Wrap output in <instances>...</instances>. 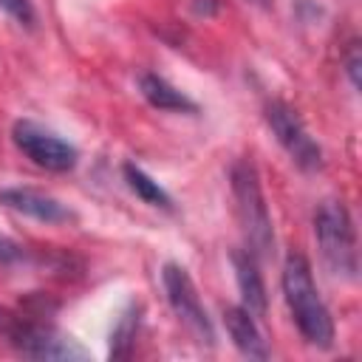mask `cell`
Instances as JSON below:
<instances>
[{"label":"cell","instance_id":"ba28073f","mask_svg":"<svg viewBox=\"0 0 362 362\" xmlns=\"http://www.w3.org/2000/svg\"><path fill=\"white\" fill-rule=\"evenodd\" d=\"M0 204L20 212V215H28L34 221H42V223H65L74 218V212L57 201L54 195H45L40 189H31V187H8V189H0Z\"/></svg>","mask_w":362,"mask_h":362},{"label":"cell","instance_id":"7a4b0ae2","mask_svg":"<svg viewBox=\"0 0 362 362\" xmlns=\"http://www.w3.org/2000/svg\"><path fill=\"white\" fill-rule=\"evenodd\" d=\"M229 181H232V195H235V206H238V218H240L249 252L255 257H269L274 252V229H272L269 206H266L255 164L249 158H238L229 170Z\"/></svg>","mask_w":362,"mask_h":362},{"label":"cell","instance_id":"4fadbf2b","mask_svg":"<svg viewBox=\"0 0 362 362\" xmlns=\"http://www.w3.org/2000/svg\"><path fill=\"white\" fill-rule=\"evenodd\" d=\"M136 328H139V305H130L119 317V322H116V328L110 334V356L113 359L130 356V348H133V339H136Z\"/></svg>","mask_w":362,"mask_h":362},{"label":"cell","instance_id":"8fae6325","mask_svg":"<svg viewBox=\"0 0 362 362\" xmlns=\"http://www.w3.org/2000/svg\"><path fill=\"white\" fill-rule=\"evenodd\" d=\"M139 90L141 96L158 107V110H173V113H198V105L184 93L178 90L175 85H170L164 76L158 74H141L139 76Z\"/></svg>","mask_w":362,"mask_h":362},{"label":"cell","instance_id":"8992f818","mask_svg":"<svg viewBox=\"0 0 362 362\" xmlns=\"http://www.w3.org/2000/svg\"><path fill=\"white\" fill-rule=\"evenodd\" d=\"M266 122H269L272 133L277 136V141L283 144V150L291 156V161L300 170H320L322 167V150L308 136V130H305V124L294 107H288L280 99H272V102H266Z\"/></svg>","mask_w":362,"mask_h":362},{"label":"cell","instance_id":"30bf717a","mask_svg":"<svg viewBox=\"0 0 362 362\" xmlns=\"http://www.w3.org/2000/svg\"><path fill=\"white\" fill-rule=\"evenodd\" d=\"M223 325L235 342V348L249 356V359H269V348H266V339L255 322V317L243 308V305H229L223 311Z\"/></svg>","mask_w":362,"mask_h":362},{"label":"cell","instance_id":"6da1fadb","mask_svg":"<svg viewBox=\"0 0 362 362\" xmlns=\"http://www.w3.org/2000/svg\"><path fill=\"white\" fill-rule=\"evenodd\" d=\"M283 297L286 305L297 322V331L303 334V339L314 348L328 351L334 345V317L328 311V305L322 303L317 286H314V274H311V263L305 260V255L291 252L283 263Z\"/></svg>","mask_w":362,"mask_h":362},{"label":"cell","instance_id":"3957f363","mask_svg":"<svg viewBox=\"0 0 362 362\" xmlns=\"http://www.w3.org/2000/svg\"><path fill=\"white\" fill-rule=\"evenodd\" d=\"M314 238L320 243V255L325 266L339 274L354 280L356 277V232L354 221L345 209L342 201H322L314 209Z\"/></svg>","mask_w":362,"mask_h":362},{"label":"cell","instance_id":"ac0fdd59","mask_svg":"<svg viewBox=\"0 0 362 362\" xmlns=\"http://www.w3.org/2000/svg\"><path fill=\"white\" fill-rule=\"evenodd\" d=\"M17 322V317L8 311V308H0V331H11Z\"/></svg>","mask_w":362,"mask_h":362},{"label":"cell","instance_id":"9a60e30c","mask_svg":"<svg viewBox=\"0 0 362 362\" xmlns=\"http://www.w3.org/2000/svg\"><path fill=\"white\" fill-rule=\"evenodd\" d=\"M359 68H362V57H359V45L354 42L348 48V57H345V71H348L354 88H359Z\"/></svg>","mask_w":362,"mask_h":362},{"label":"cell","instance_id":"5bb4252c","mask_svg":"<svg viewBox=\"0 0 362 362\" xmlns=\"http://www.w3.org/2000/svg\"><path fill=\"white\" fill-rule=\"evenodd\" d=\"M0 8L11 20H17L20 25H25V28H34V23H37V11H34L31 0H0Z\"/></svg>","mask_w":362,"mask_h":362},{"label":"cell","instance_id":"2e32d148","mask_svg":"<svg viewBox=\"0 0 362 362\" xmlns=\"http://www.w3.org/2000/svg\"><path fill=\"white\" fill-rule=\"evenodd\" d=\"M20 257H23V246L14 243L11 238L0 235V263H14V260H20Z\"/></svg>","mask_w":362,"mask_h":362},{"label":"cell","instance_id":"5b68a950","mask_svg":"<svg viewBox=\"0 0 362 362\" xmlns=\"http://www.w3.org/2000/svg\"><path fill=\"white\" fill-rule=\"evenodd\" d=\"M161 283L167 291V300L173 305V311L178 314V320L198 337V342L204 345H215V328L206 317V308L198 297V288L189 277V272L178 263H164L161 269Z\"/></svg>","mask_w":362,"mask_h":362},{"label":"cell","instance_id":"52a82bcc","mask_svg":"<svg viewBox=\"0 0 362 362\" xmlns=\"http://www.w3.org/2000/svg\"><path fill=\"white\" fill-rule=\"evenodd\" d=\"M14 348L23 356L31 359H88L90 354L71 337L59 334L51 325H37V322H14V328L8 331Z\"/></svg>","mask_w":362,"mask_h":362},{"label":"cell","instance_id":"7c38bea8","mask_svg":"<svg viewBox=\"0 0 362 362\" xmlns=\"http://www.w3.org/2000/svg\"><path fill=\"white\" fill-rule=\"evenodd\" d=\"M122 173H124L127 187H130L144 204H150V206H161V209H173V198H170V192H167L156 178H150L141 167H136V164H124Z\"/></svg>","mask_w":362,"mask_h":362},{"label":"cell","instance_id":"277c9868","mask_svg":"<svg viewBox=\"0 0 362 362\" xmlns=\"http://www.w3.org/2000/svg\"><path fill=\"white\" fill-rule=\"evenodd\" d=\"M11 139H14L17 150H20L25 158H31L37 167H42V170L68 173V170H74L76 161H79V150H76L71 141L59 139L57 133L45 130L42 124H37V122H31V119L14 122Z\"/></svg>","mask_w":362,"mask_h":362},{"label":"cell","instance_id":"9c48e42d","mask_svg":"<svg viewBox=\"0 0 362 362\" xmlns=\"http://www.w3.org/2000/svg\"><path fill=\"white\" fill-rule=\"evenodd\" d=\"M232 269H235V280H238V291H240L243 308L252 317H263L269 300H266L263 277L257 272V257L249 249H235L232 252Z\"/></svg>","mask_w":362,"mask_h":362},{"label":"cell","instance_id":"e0dca14e","mask_svg":"<svg viewBox=\"0 0 362 362\" xmlns=\"http://www.w3.org/2000/svg\"><path fill=\"white\" fill-rule=\"evenodd\" d=\"M218 8H221V0H192V11L201 14V17L218 14Z\"/></svg>","mask_w":362,"mask_h":362}]
</instances>
